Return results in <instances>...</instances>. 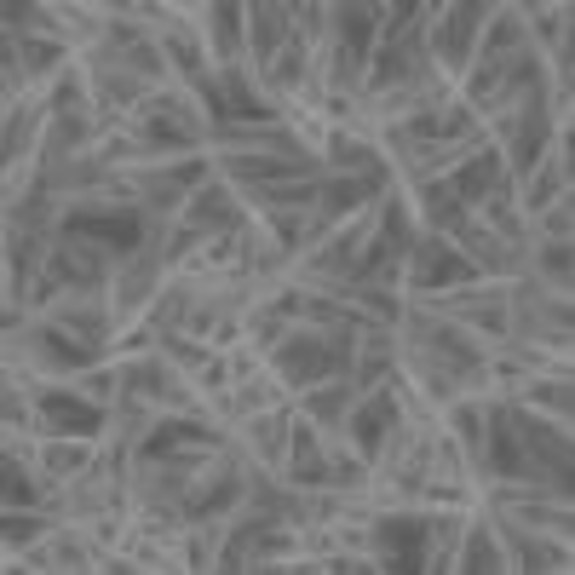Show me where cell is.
I'll return each mask as SVG.
<instances>
[{
  "label": "cell",
  "instance_id": "cell-1",
  "mask_svg": "<svg viewBox=\"0 0 575 575\" xmlns=\"http://www.w3.org/2000/svg\"><path fill=\"white\" fill-rule=\"evenodd\" d=\"M380 547H391V570H426V518H380Z\"/></svg>",
  "mask_w": 575,
  "mask_h": 575
},
{
  "label": "cell",
  "instance_id": "cell-2",
  "mask_svg": "<svg viewBox=\"0 0 575 575\" xmlns=\"http://www.w3.org/2000/svg\"><path fill=\"white\" fill-rule=\"evenodd\" d=\"M69 230H75V236H92V242H104V248H115V253L138 248V219H127V213H75Z\"/></svg>",
  "mask_w": 575,
  "mask_h": 575
},
{
  "label": "cell",
  "instance_id": "cell-3",
  "mask_svg": "<svg viewBox=\"0 0 575 575\" xmlns=\"http://www.w3.org/2000/svg\"><path fill=\"white\" fill-rule=\"evenodd\" d=\"M41 414H46V426H52V432H64V437H92L98 426H104V414L87 409V403H75V397H64V391H46Z\"/></svg>",
  "mask_w": 575,
  "mask_h": 575
},
{
  "label": "cell",
  "instance_id": "cell-4",
  "mask_svg": "<svg viewBox=\"0 0 575 575\" xmlns=\"http://www.w3.org/2000/svg\"><path fill=\"white\" fill-rule=\"evenodd\" d=\"M340 357H345L340 345L328 351V345H317V340H294L282 351V374H288V380H317L322 368H334Z\"/></svg>",
  "mask_w": 575,
  "mask_h": 575
},
{
  "label": "cell",
  "instance_id": "cell-5",
  "mask_svg": "<svg viewBox=\"0 0 575 575\" xmlns=\"http://www.w3.org/2000/svg\"><path fill=\"white\" fill-rule=\"evenodd\" d=\"M190 443H196V449H213L219 437L207 432V426H190V420H167L161 432L144 437V455H173V449H190Z\"/></svg>",
  "mask_w": 575,
  "mask_h": 575
},
{
  "label": "cell",
  "instance_id": "cell-6",
  "mask_svg": "<svg viewBox=\"0 0 575 575\" xmlns=\"http://www.w3.org/2000/svg\"><path fill=\"white\" fill-rule=\"evenodd\" d=\"M495 472L501 478H524V449H518V414L495 409Z\"/></svg>",
  "mask_w": 575,
  "mask_h": 575
},
{
  "label": "cell",
  "instance_id": "cell-7",
  "mask_svg": "<svg viewBox=\"0 0 575 575\" xmlns=\"http://www.w3.org/2000/svg\"><path fill=\"white\" fill-rule=\"evenodd\" d=\"M236 179H288V173H311L305 156H236L230 161Z\"/></svg>",
  "mask_w": 575,
  "mask_h": 575
},
{
  "label": "cell",
  "instance_id": "cell-8",
  "mask_svg": "<svg viewBox=\"0 0 575 575\" xmlns=\"http://www.w3.org/2000/svg\"><path fill=\"white\" fill-rule=\"evenodd\" d=\"M380 184H386V167H368L363 179H340L334 190H322V207H328V213H351V207L363 202L368 190H380Z\"/></svg>",
  "mask_w": 575,
  "mask_h": 575
},
{
  "label": "cell",
  "instance_id": "cell-9",
  "mask_svg": "<svg viewBox=\"0 0 575 575\" xmlns=\"http://www.w3.org/2000/svg\"><path fill=\"white\" fill-rule=\"evenodd\" d=\"M495 173H501V156L483 150V156L455 179V202H478V196H489V190H495Z\"/></svg>",
  "mask_w": 575,
  "mask_h": 575
},
{
  "label": "cell",
  "instance_id": "cell-10",
  "mask_svg": "<svg viewBox=\"0 0 575 575\" xmlns=\"http://www.w3.org/2000/svg\"><path fill=\"white\" fill-rule=\"evenodd\" d=\"M409 248H414V236H409V225H403V207H386V242H374V253H368L363 276L374 271V265L397 259V253H409Z\"/></svg>",
  "mask_w": 575,
  "mask_h": 575
},
{
  "label": "cell",
  "instance_id": "cell-11",
  "mask_svg": "<svg viewBox=\"0 0 575 575\" xmlns=\"http://www.w3.org/2000/svg\"><path fill=\"white\" fill-rule=\"evenodd\" d=\"M420 276H426V288H437V282H466L472 265L455 259V253H437L432 242H426V253H420Z\"/></svg>",
  "mask_w": 575,
  "mask_h": 575
},
{
  "label": "cell",
  "instance_id": "cell-12",
  "mask_svg": "<svg viewBox=\"0 0 575 575\" xmlns=\"http://www.w3.org/2000/svg\"><path fill=\"white\" fill-rule=\"evenodd\" d=\"M518 426H524V432H529V443H535V449L547 455L552 478H558V483H564V489H570V449H564V443H558V437H552L547 426H535V420H518Z\"/></svg>",
  "mask_w": 575,
  "mask_h": 575
},
{
  "label": "cell",
  "instance_id": "cell-13",
  "mask_svg": "<svg viewBox=\"0 0 575 575\" xmlns=\"http://www.w3.org/2000/svg\"><path fill=\"white\" fill-rule=\"evenodd\" d=\"M340 29H345V52H351L345 64H357V58L368 52V41H374V18H368L363 6H345V12H340Z\"/></svg>",
  "mask_w": 575,
  "mask_h": 575
},
{
  "label": "cell",
  "instance_id": "cell-14",
  "mask_svg": "<svg viewBox=\"0 0 575 575\" xmlns=\"http://www.w3.org/2000/svg\"><path fill=\"white\" fill-rule=\"evenodd\" d=\"M386 426H391V403L380 397V403H368V409L357 414V449L374 455V449H380V437H386Z\"/></svg>",
  "mask_w": 575,
  "mask_h": 575
},
{
  "label": "cell",
  "instance_id": "cell-15",
  "mask_svg": "<svg viewBox=\"0 0 575 575\" xmlns=\"http://www.w3.org/2000/svg\"><path fill=\"white\" fill-rule=\"evenodd\" d=\"M225 115H242V121H259V127H265L276 110H271V104H259V98L242 87V75H236V81H230V92H225Z\"/></svg>",
  "mask_w": 575,
  "mask_h": 575
},
{
  "label": "cell",
  "instance_id": "cell-16",
  "mask_svg": "<svg viewBox=\"0 0 575 575\" xmlns=\"http://www.w3.org/2000/svg\"><path fill=\"white\" fill-rule=\"evenodd\" d=\"M294 466H299V472H294L299 483H322V478H328V466H322L317 449H311V432L294 437Z\"/></svg>",
  "mask_w": 575,
  "mask_h": 575
},
{
  "label": "cell",
  "instance_id": "cell-17",
  "mask_svg": "<svg viewBox=\"0 0 575 575\" xmlns=\"http://www.w3.org/2000/svg\"><path fill=\"white\" fill-rule=\"evenodd\" d=\"M0 495H6V506H23L29 495H35V489H29V478H23L18 460H6V466H0Z\"/></svg>",
  "mask_w": 575,
  "mask_h": 575
},
{
  "label": "cell",
  "instance_id": "cell-18",
  "mask_svg": "<svg viewBox=\"0 0 575 575\" xmlns=\"http://www.w3.org/2000/svg\"><path fill=\"white\" fill-rule=\"evenodd\" d=\"M426 207H432V219H443V225L460 213V202H455V190H449V184H426Z\"/></svg>",
  "mask_w": 575,
  "mask_h": 575
},
{
  "label": "cell",
  "instance_id": "cell-19",
  "mask_svg": "<svg viewBox=\"0 0 575 575\" xmlns=\"http://www.w3.org/2000/svg\"><path fill=\"white\" fill-rule=\"evenodd\" d=\"M196 219H213V225H225V219H230L225 190H202V202H196Z\"/></svg>",
  "mask_w": 575,
  "mask_h": 575
},
{
  "label": "cell",
  "instance_id": "cell-20",
  "mask_svg": "<svg viewBox=\"0 0 575 575\" xmlns=\"http://www.w3.org/2000/svg\"><path fill=\"white\" fill-rule=\"evenodd\" d=\"M46 351H52V357H64V363H87V357H92L87 345H69L64 334H58V328H52V334H46Z\"/></svg>",
  "mask_w": 575,
  "mask_h": 575
},
{
  "label": "cell",
  "instance_id": "cell-21",
  "mask_svg": "<svg viewBox=\"0 0 575 575\" xmlns=\"http://www.w3.org/2000/svg\"><path fill=\"white\" fill-rule=\"evenodd\" d=\"M472 23H478V6H460L455 23H449V52H460V46H466V29H472Z\"/></svg>",
  "mask_w": 575,
  "mask_h": 575
},
{
  "label": "cell",
  "instance_id": "cell-22",
  "mask_svg": "<svg viewBox=\"0 0 575 575\" xmlns=\"http://www.w3.org/2000/svg\"><path fill=\"white\" fill-rule=\"evenodd\" d=\"M541 110H529V127H524V144H518V161H535V144H541Z\"/></svg>",
  "mask_w": 575,
  "mask_h": 575
},
{
  "label": "cell",
  "instance_id": "cell-23",
  "mask_svg": "<svg viewBox=\"0 0 575 575\" xmlns=\"http://www.w3.org/2000/svg\"><path fill=\"white\" fill-rule=\"evenodd\" d=\"M150 138H161V144H184V133L173 127V121H161V115H150Z\"/></svg>",
  "mask_w": 575,
  "mask_h": 575
},
{
  "label": "cell",
  "instance_id": "cell-24",
  "mask_svg": "<svg viewBox=\"0 0 575 575\" xmlns=\"http://www.w3.org/2000/svg\"><path fill=\"white\" fill-rule=\"evenodd\" d=\"M230 495H236V478H225V483H219V489H213V495H207L202 506H196V512H219V506H225Z\"/></svg>",
  "mask_w": 575,
  "mask_h": 575
},
{
  "label": "cell",
  "instance_id": "cell-25",
  "mask_svg": "<svg viewBox=\"0 0 575 575\" xmlns=\"http://www.w3.org/2000/svg\"><path fill=\"white\" fill-rule=\"evenodd\" d=\"M219 12V35H225V46H236V6H213Z\"/></svg>",
  "mask_w": 575,
  "mask_h": 575
},
{
  "label": "cell",
  "instance_id": "cell-26",
  "mask_svg": "<svg viewBox=\"0 0 575 575\" xmlns=\"http://www.w3.org/2000/svg\"><path fill=\"white\" fill-rule=\"evenodd\" d=\"M466 570H495V558H489V547H483V541H472V552H466Z\"/></svg>",
  "mask_w": 575,
  "mask_h": 575
},
{
  "label": "cell",
  "instance_id": "cell-27",
  "mask_svg": "<svg viewBox=\"0 0 575 575\" xmlns=\"http://www.w3.org/2000/svg\"><path fill=\"white\" fill-rule=\"evenodd\" d=\"M29 535H35L29 518H6V541H29Z\"/></svg>",
  "mask_w": 575,
  "mask_h": 575
},
{
  "label": "cell",
  "instance_id": "cell-28",
  "mask_svg": "<svg viewBox=\"0 0 575 575\" xmlns=\"http://www.w3.org/2000/svg\"><path fill=\"white\" fill-rule=\"evenodd\" d=\"M299 75V52H282V64H276V81H294Z\"/></svg>",
  "mask_w": 575,
  "mask_h": 575
},
{
  "label": "cell",
  "instance_id": "cell-29",
  "mask_svg": "<svg viewBox=\"0 0 575 575\" xmlns=\"http://www.w3.org/2000/svg\"><path fill=\"white\" fill-rule=\"evenodd\" d=\"M340 403H345L340 391H322V397L311 403V409H317V414H340Z\"/></svg>",
  "mask_w": 575,
  "mask_h": 575
},
{
  "label": "cell",
  "instance_id": "cell-30",
  "mask_svg": "<svg viewBox=\"0 0 575 575\" xmlns=\"http://www.w3.org/2000/svg\"><path fill=\"white\" fill-rule=\"evenodd\" d=\"M133 391H161V374H156V368H150V374L138 368V374H133Z\"/></svg>",
  "mask_w": 575,
  "mask_h": 575
}]
</instances>
